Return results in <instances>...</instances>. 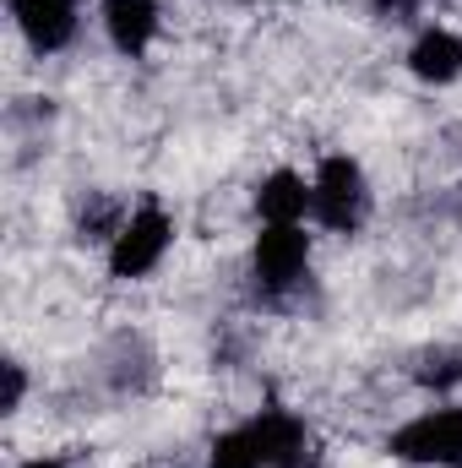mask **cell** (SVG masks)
I'll return each instance as SVG.
<instances>
[{"label": "cell", "instance_id": "obj_9", "mask_svg": "<svg viewBox=\"0 0 462 468\" xmlns=\"http://www.w3.org/2000/svg\"><path fill=\"white\" fill-rule=\"evenodd\" d=\"M207 468H267L261 463V447H256V431H250V425L224 431V436L213 441V452H207Z\"/></svg>", "mask_w": 462, "mask_h": 468}, {"label": "cell", "instance_id": "obj_10", "mask_svg": "<svg viewBox=\"0 0 462 468\" xmlns=\"http://www.w3.org/2000/svg\"><path fill=\"white\" fill-rule=\"evenodd\" d=\"M22 392H27V376H22V365L11 359V365H5V414L22 409Z\"/></svg>", "mask_w": 462, "mask_h": 468}, {"label": "cell", "instance_id": "obj_2", "mask_svg": "<svg viewBox=\"0 0 462 468\" xmlns=\"http://www.w3.org/2000/svg\"><path fill=\"white\" fill-rule=\"evenodd\" d=\"M386 452H392V458H403V463L462 468V403H446V409H425V414H414L408 425H397V431H392Z\"/></svg>", "mask_w": 462, "mask_h": 468}, {"label": "cell", "instance_id": "obj_4", "mask_svg": "<svg viewBox=\"0 0 462 468\" xmlns=\"http://www.w3.org/2000/svg\"><path fill=\"white\" fill-rule=\"evenodd\" d=\"M250 272L267 294H289L310 272V234L299 224H261L250 245Z\"/></svg>", "mask_w": 462, "mask_h": 468}, {"label": "cell", "instance_id": "obj_5", "mask_svg": "<svg viewBox=\"0 0 462 468\" xmlns=\"http://www.w3.org/2000/svg\"><path fill=\"white\" fill-rule=\"evenodd\" d=\"M11 5V22L16 33L27 38V49L38 55H55L77 38L82 27V0H5Z\"/></svg>", "mask_w": 462, "mask_h": 468}, {"label": "cell", "instance_id": "obj_8", "mask_svg": "<svg viewBox=\"0 0 462 468\" xmlns=\"http://www.w3.org/2000/svg\"><path fill=\"white\" fill-rule=\"evenodd\" d=\"M163 16H158V0H104V33L120 55H147V44L158 38Z\"/></svg>", "mask_w": 462, "mask_h": 468}, {"label": "cell", "instance_id": "obj_6", "mask_svg": "<svg viewBox=\"0 0 462 468\" xmlns=\"http://www.w3.org/2000/svg\"><path fill=\"white\" fill-rule=\"evenodd\" d=\"M256 213L261 224H305L316 213V186L299 169H272L256 186Z\"/></svg>", "mask_w": 462, "mask_h": 468}, {"label": "cell", "instance_id": "obj_7", "mask_svg": "<svg viewBox=\"0 0 462 468\" xmlns=\"http://www.w3.org/2000/svg\"><path fill=\"white\" fill-rule=\"evenodd\" d=\"M408 71L430 88H446L462 77V33L452 27H425L414 44H408Z\"/></svg>", "mask_w": 462, "mask_h": 468}, {"label": "cell", "instance_id": "obj_12", "mask_svg": "<svg viewBox=\"0 0 462 468\" xmlns=\"http://www.w3.org/2000/svg\"><path fill=\"white\" fill-rule=\"evenodd\" d=\"M16 468H66L60 458H27V463H16Z\"/></svg>", "mask_w": 462, "mask_h": 468}, {"label": "cell", "instance_id": "obj_1", "mask_svg": "<svg viewBox=\"0 0 462 468\" xmlns=\"http://www.w3.org/2000/svg\"><path fill=\"white\" fill-rule=\"evenodd\" d=\"M174 245V218L158 207V202H142L131 218H120L115 234H110V278L131 283V278H147Z\"/></svg>", "mask_w": 462, "mask_h": 468}, {"label": "cell", "instance_id": "obj_3", "mask_svg": "<svg viewBox=\"0 0 462 468\" xmlns=\"http://www.w3.org/2000/svg\"><path fill=\"white\" fill-rule=\"evenodd\" d=\"M310 186H316V224L332 234H353L359 229V218H364V202H370V186H364V169H359V158H348V153H327L321 164H316V175H310Z\"/></svg>", "mask_w": 462, "mask_h": 468}, {"label": "cell", "instance_id": "obj_11", "mask_svg": "<svg viewBox=\"0 0 462 468\" xmlns=\"http://www.w3.org/2000/svg\"><path fill=\"white\" fill-rule=\"evenodd\" d=\"M370 5H375V16H397V22L414 11V0H370Z\"/></svg>", "mask_w": 462, "mask_h": 468}]
</instances>
